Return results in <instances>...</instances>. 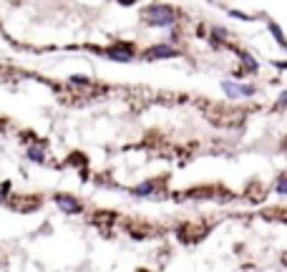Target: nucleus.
Wrapping results in <instances>:
<instances>
[{"label": "nucleus", "mask_w": 287, "mask_h": 272, "mask_svg": "<svg viewBox=\"0 0 287 272\" xmlns=\"http://www.w3.org/2000/svg\"><path fill=\"white\" fill-rule=\"evenodd\" d=\"M118 5H136V0H118Z\"/></svg>", "instance_id": "obj_15"}, {"label": "nucleus", "mask_w": 287, "mask_h": 272, "mask_svg": "<svg viewBox=\"0 0 287 272\" xmlns=\"http://www.w3.org/2000/svg\"><path fill=\"white\" fill-rule=\"evenodd\" d=\"M227 15H229V18H237V20H255L252 15L242 13V10H234V8H229V10H227Z\"/></svg>", "instance_id": "obj_11"}, {"label": "nucleus", "mask_w": 287, "mask_h": 272, "mask_svg": "<svg viewBox=\"0 0 287 272\" xmlns=\"http://www.w3.org/2000/svg\"><path fill=\"white\" fill-rule=\"evenodd\" d=\"M239 96L242 98H252V96H257V89L250 86V84H239Z\"/></svg>", "instance_id": "obj_10"}, {"label": "nucleus", "mask_w": 287, "mask_h": 272, "mask_svg": "<svg viewBox=\"0 0 287 272\" xmlns=\"http://www.w3.org/2000/svg\"><path fill=\"white\" fill-rule=\"evenodd\" d=\"M56 204H58V209H63L66 214H81V202L78 199H73V197H68V194H58L56 197Z\"/></svg>", "instance_id": "obj_4"}, {"label": "nucleus", "mask_w": 287, "mask_h": 272, "mask_svg": "<svg viewBox=\"0 0 287 272\" xmlns=\"http://www.w3.org/2000/svg\"><path fill=\"white\" fill-rule=\"evenodd\" d=\"M71 84H76V86H86L89 79H86V76H71Z\"/></svg>", "instance_id": "obj_14"}, {"label": "nucleus", "mask_w": 287, "mask_h": 272, "mask_svg": "<svg viewBox=\"0 0 287 272\" xmlns=\"http://www.w3.org/2000/svg\"><path fill=\"white\" fill-rule=\"evenodd\" d=\"M141 20L149 28H174L177 25V10L172 5H164V3H154L141 13Z\"/></svg>", "instance_id": "obj_1"}, {"label": "nucleus", "mask_w": 287, "mask_h": 272, "mask_svg": "<svg viewBox=\"0 0 287 272\" xmlns=\"http://www.w3.org/2000/svg\"><path fill=\"white\" fill-rule=\"evenodd\" d=\"M28 157L33 162H43V151H40V149H28Z\"/></svg>", "instance_id": "obj_13"}, {"label": "nucleus", "mask_w": 287, "mask_h": 272, "mask_svg": "<svg viewBox=\"0 0 287 272\" xmlns=\"http://www.w3.org/2000/svg\"><path fill=\"white\" fill-rule=\"evenodd\" d=\"M154 191H156V181H154V179H146V181H141L139 186L131 189L134 197H151Z\"/></svg>", "instance_id": "obj_5"}, {"label": "nucleus", "mask_w": 287, "mask_h": 272, "mask_svg": "<svg viewBox=\"0 0 287 272\" xmlns=\"http://www.w3.org/2000/svg\"><path fill=\"white\" fill-rule=\"evenodd\" d=\"M242 66H244V71H247V73H252V76L260 71V63H257V61H255L250 53H242Z\"/></svg>", "instance_id": "obj_8"}, {"label": "nucleus", "mask_w": 287, "mask_h": 272, "mask_svg": "<svg viewBox=\"0 0 287 272\" xmlns=\"http://www.w3.org/2000/svg\"><path fill=\"white\" fill-rule=\"evenodd\" d=\"M106 58L118 61V63H129V61H134V48L129 43H116L113 48L106 51Z\"/></svg>", "instance_id": "obj_3"}, {"label": "nucleus", "mask_w": 287, "mask_h": 272, "mask_svg": "<svg viewBox=\"0 0 287 272\" xmlns=\"http://www.w3.org/2000/svg\"><path fill=\"white\" fill-rule=\"evenodd\" d=\"M219 86H222V91L227 93V98H229V101H237V98H242V96H239V84H237V81H227V79H224Z\"/></svg>", "instance_id": "obj_7"}, {"label": "nucleus", "mask_w": 287, "mask_h": 272, "mask_svg": "<svg viewBox=\"0 0 287 272\" xmlns=\"http://www.w3.org/2000/svg\"><path fill=\"white\" fill-rule=\"evenodd\" d=\"M275 108H277V111L287 108V91H282V93H280V98L275 101Z\"/></svg>", "instance_id": "obj_12"}, {"label": "nucleus", "mask_w": 287, "mask_h": 272, "mask_svg": "<svg viewBox=\"0 0 287 272\" xmlns=\"http://www.w3.org/2000/svg\"><path fill=\"white\" fill-rule=\"evenodd\" d=\"M267 28H270V33L275 35V41H277V46L287 51V38H285V30L280 28V23H275V20H270V23H267Z\"/></svg>", "instance_id": "obj_6"}, {"label": "nucleus", "mask_w": 287, "mask_h": 272, "mask_svg": "<svg viewBox=\"0 0 287 272\" xmlns=\"http://www.w3.org/2000/svg\"><path fill=\"white\" fill-rule=\"evenodd\" d=\"M275 191L280 197H287V172H282L277 179H275Z\"/></svg>", "instance_id": "obj_9"}, {"label": "nucleus", "mask_w": 287, "mask_h": 272, "mask_svg": "<svg viewBox=\"0 0 287 272\" xmlns=\"http://www.w3.org/2000/svg\"><path fill=\"white\" fill-rule=\"evenodd\" d=\"M141 56H144V61H167V58H179L182 53L172 43H156V46H149Z\"/></svg>", "instance_id": "obj_2"}]
</instances>
